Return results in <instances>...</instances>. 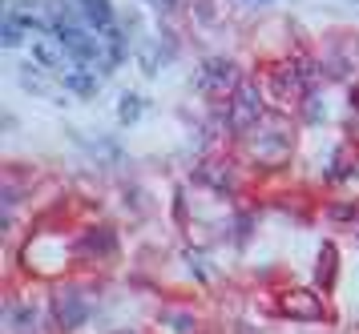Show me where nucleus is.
<instances>
[{"label":"nucleus","instance_id":"12","mask_svg":"<svg viewBox=\"0 0 359 334\" xmlns=\"http://www.w3.org/2000/svg\"><path fill=\"white\" fill-rule=\"evenodd\" d=\"M154 8H165V13H174V8H182V0H149Z\"/></svg>","mask_w":359,"mask_h":334},{"label":"nucleus","instance_id":"11","mask_svg":"<svg viewBox=\"0 0 359 334\" xmlns=\"http://www.w3.org/2000/svg\"><path fill=\"white\" fill-rule=\"evenodd\" d=\"M142 113H146V101H142L137 93H126V97H121V105H117V117H121V125H133Z\"/></svg>","mask_w":359,"mask_h":334},{"label":"nucleus","instance_id":"7","mask_svg":"<svg viewBox=\"0 0 359 334\" xmlns=\"http://www.w3.org/2000/svg\"><path fill=\"white\" fill-rule=\"evenodd\" d=\"M77 8H81L85 25L93 32H105L109 25H117L114 20V0H77Z\"/></svg>","mask_w":359,"mask_h":334},{"label":"nucleus","instance_id":"1","mask_svg":"<svg viewBox=\"0 0 359 334\" xmlns=\"http://www.w3.org/2000/svg\"><path fill=\"white\" fill-rule=\"evenodd\" d=\"M246 141H250V153L259 161H266V165H275V161H283L287 153H291V133H287V125H255L246 129Z\"/></svg>","mask_w":359,"mask_h":334},{"label":"nucleus","instance_id":"10","mask_svg":"<svg viewBox=\"0 0 359 334\" xmlns=\"http://www.w3.org/2000/svg\"><path fill=\"white\" fill-rule=\"evenodd\" d=\"M283 310H287V314H303V319H319V314H323V306L315 302L311 294H299V298H287V302H283Z\"/></svg>","mask_w":359,"mask_h":334},{"label":"nucleus","instance_id":"5","mask_svg":"<svg viewBox=\"0 0 359 334\" xmlns=\"http://www.w3.org/2000/svg\"><path fill=\"white\" fill-rule=\"evenodd\" d=\"M97 73L93 69H85V64H69L65 73H61V85H65V93H77V97H93L97 93Z\"/></svg>","mask_w":359,"mask_h":334},{"label":"nucleus","instance_id":"9","mask_svg":"<svg viewBox=\"0 0 359 334\" xmlns=\"http://www.w3.org/2000/svg\"><path fill=\"white\" fill-rule=\"evenodd\" d=\"M25 25H20V16L17 13H4V25H0V45L4 48H17V45H25Z\"/></svg>","mask_w":359,"mask_h":334},{"label":"nucleus","instance_id":"2","mask_svg":"<svg viewBox=\"0 0 359 334\" xmlns=\"http://www.w3.org/2000/svg\"><path fill=\"white\" fill-rule=\"evenodd\" d=\"M230 105H226V121L238 133H246V129H255L259 125V117H262V101H259V93L250 89V85H238L234 89V97H226Z\"/></svg>","mask_w":359,"mask_h":334},{"label":"nucleus","instance_id":"6","mask_svg":"<svg viewBox=\"0 0 359 334\" xmlns=\"http://www.w3.org/2000/svg\"><path fill=\"white\" fill-rule=\"evenodd\" d=\"M57 319H61V326L73 330V326H81V322L89 319V302H85L77 290H65V294H61V302H57Z\"/></svg>","mask_w":359,"mask_h":334},{"label":"nucleus","instance_id":"8","mask_svg":"<svg viewBox=\"0 0 359 334\" xmlns=\"http://www.w3.org/2000/svg\"><path fill=\"white\" fill-rule=\"evenodd\" d=\"M17 81H20V89H29V93H36V97H49V81H45V69L41 64H20V73H17Z\"/></svg>","mask_w":359,"mask_h":334},{"label":"nucleus","instance_id":"3","mask_svg":"<svg viewBox=\"0 0 359 334\" xmlns=\"http://www.w3.org/2000/svg\"><path fill=\"white\" fill-rule=\"evenodd\" d=\"M29 53H33V64H41L45 73H65L69 69V53L57 36H33Z\"/></svg>","mask_w":359,"mask_h":334},{"label":"nucleus","instance_id":"13","mask_svg":"<svg viewBox=\"0 0 359 334\" xmlns=\"http://www.w3.org/2000/svg\"><path fill=\"white\" fill-rule=\"evenodd\" d=\"M262 4H266V0H262Z\"/></svg>","mask_w":359,"mask_h":334},{"label":"nucleus","instance_id":"4","mask_svg":"<svg viewBox=\"0 0 359 334\" xmlns=\"http://www.w3.org/2000/svg\"><path fill=\"white\" fill-rule=\"evenodd\" d=\"M198 85L202 89H214V93H230V89H238V73H234V64L222 61V57H214L198 69Z\"/></svg>","mask_w":359,"mask_h":334}]
</instances>
